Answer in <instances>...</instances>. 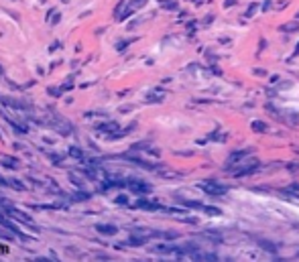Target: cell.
Wrapping results in <instances>:
<instances>
[{
    "mask_svg": "<svg viewBox=\"0 0 299 262\" xmlns=\"http://www.w3.org/2000/svg\"><path fill=\"white\" fill-rule=\"evenodd\" d=\"M98 232H102V234H114L116 227H104V226H98Z\"/></svg>",
    "mask_w": 299,
    "mask_h": 262,
    "instance_id": "7a4b0ae2",
    "label": "cell"
},
{
    "mask_svg": "<svg viewBox=\"0 0 299 262\" xmlns=\"http://www.w3.org/2000/svg\"><path fill=\"white\" fill-rule=\"evenodd\" d=\"M4 211H6V213H8V216H10V217H16V220H20V222H25V224L33 226L31 217H29V216H25V213H20L19 209H14V207H6V209H4ZM33 227H35V226H33Z\"/></svg>",
    "mask_w": 299,
    "mask_h": 262,
    "instance_id": "6da1fadb",
    "label": "cell"
}]
</instances>
